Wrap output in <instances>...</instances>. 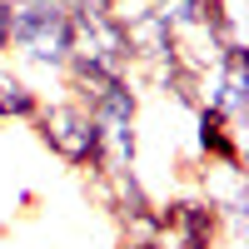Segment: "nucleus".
I'll list each match as a JSON object with an SVG mask.
<instances>
[{"label": "nucleus", "mask_w": 249, "mask_h": 249, "mask_svg": "<svg viewBox=\"0 0 249 249\" xmlns=\"http://www.w3.org/2000/svg\"><path fill=\"white\" fill-rule=\"evenodd\" d=\"M10 50V0H0V55Z\"/></svg>", "instance_id": "0eeeda50"}, {"label": "nucleus", "mask_w": 249, "mask_h": 249, "mask_svg": "<svg viewBox=\"0 0 249 249\" xmlns=\"http://www.w3.org/2000/svg\"><path fill=\"white\" fill-rule=\"evenodd\" d=\"M65 80H70V100H75V105H85L100 124H135L140 95H135V85H130V75L100 70V65H90V60L70 55Z\"/></svg>", "instance_id": "7ed1b4c3"}, {"label": "nucleus", "mask_w": 249, "mask_h": 249, "mask_svg": "<svg viewBox=\"0 0 249 249\" xmlns=\"http://www.w3.org/2000/svg\"><path fill=\"white\" fill-rule=\"evenodd\" d=\"M40 90H30L20 75H5L0 70V120H35L40 115Z\"/></svg>", "instance_id": "39448f33"}, {"label": "nucleus", "mask_w": 249, "mask_h": 249, "mask_svg": "<svg viewBox=\"0 0 249 249\" xmlns=\"http://www.w3.org/2000/svg\"><path fill=\"white\" fill-rule=\"evenodd\" d=\"M30 124H35L40 144H45L55 160H65L70 170H90V175L105 170V124L85 105H75L70 95L55 100V105H40V115Z\"/></svg>", "instance_id": "f257e3e1"}, {"label": "nucleus", "mask_w": 249, "mask_h": 249, "mask_svg": "<svg viewBox=\"0 0 249 249\" xmlns=\"http://www.w3.org/2000/svg\"><path fill=\"white\" fill-rule=\"evenodd\" d=\"M10 50L40 70L70 65V15L60 0H10Z\"/></svg>", "instance_id": "f03ea898"}, {"label": "nucleus", "mask_w": 249, "mask_h": 249, "mask_svg": "<svg viewBox=\"0 0 249 249\" xmlns=\"http://www.w3.org/2000/svg\"><path fill=\"white\" fill-rule=\"evenodd\" d=\"M195 144L204 164H239V130L210 105H195Z\"/></svg>", "instance_id": "20e7f679"}, {"label": "nucleus", "mask_w": 249, "mask_h": 249, "mask_svg": "<svg viewBox=\"0 0 249 249\" xmlns=\"http://www.w3.org/2000/svg\"><path fill=\"white\" fill-rule=\"evenodd\" d=\"M150 10L170 25V35H184V30L204 25V0H150Z\"/></svg>", "instance_id": "423d86ee"}]
</instances>
